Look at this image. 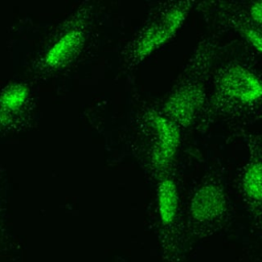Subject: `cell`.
<instances>
[{"instance_id":"cell-4","label":"cell","mask_w":262,"mask_h":262,"mask_svg":"<svg viewBox=\"0 0 262 262\" xmlns=\"http://www.w3.org/2000/svg\"><path fill=\"white\" fill-rule=\"evenodd\" d=\"M195 1L157 2L149 9L145 20L124 48L123 63L133 71L151 54L169 43L180 31Z\"/></svg>"},{"instance_id":"cell-3","label":"cell","mask_w":262,"mask_h":262,"mask_svg":"<svg viewBox=\"0 0 262 262\" xmlns=\"http://www.w3.org/2000/svg\"><path fill=\"white\" fill-rule=\"evenodd\" d=\"M183 132L159 104L141 106L131 124V150L142 171L154 181L174 167Z\"/></svg>"},{"instance_id":"cell-10","label":"cell","mask_w":262,"mask_h":262,"mask_svg":"<svg viewBox=\"0 0 262 262\" xmlns=\"http://www.w3.org/2000/svg\"><path fill=\"white\" fill-rule=\"evenodd\" d=\"M29 91L25 85H12L3 91L0 96V103L6 110H16L25 103Z\"/></svg>"},{"instance_id":"cell-9","label":"cell","mask_w":262,"mask_h":262,"mask_svg":"<svg viewBox=\"0 0 262 262\" xmlns=\"http://www.w3.org/2000/svg\"><path fill=\"white\" fill-rule=\"evenodd\" d=\"M84 33L81 30H71L64 34L47 52L45 60L47 64L58 66L69 58L82 44Z\"/></svg>"},{"instance_id":"cell-2","label":"cell","mask_w":262,"mask_h":262,"mask_svg":"<svg viewBox=\"0 0 262 262\" xmlns=\"http://www.w3.org/2000/svg\"><path fill=\"white\" fill-rule=\"evenodd\" d=\"M223 50L222 39L211 34L199 41L164 100L162 112L184 133L199 130L205 115L214 69Z\"/></svg>"},{"instance_id":"cell-5","label":"cell","mask_w":262,"mask_h":262,"mask_svg":"<svg viewBox=\"0 0 262 262\" xmlns=\"http://www.w3.org/2000/svg\"><path fill=\"white\" fill-rule=\"evenodd\" d=\"M195 9H199L217 30L232 35L248 55L262 63V30L246 18L231 0L198 2Z\"/></svg>"},{"instance_id":"cell-11","label":"cell","mask_w":262,"mask_h":262,"mask_svg":"<svg viewBox=\"0 0 262 262\" xmlns=\"http://www.w3.org/2000/svg\"><path fill=\"white\" fill-rule=\"evenodd\" d=\"M234 7L262 30V0H231Z\"/></svg>"},{"instance_id":"cell-6","label":"cell","mask_w":262,"mask_h":262,"mask_svg":"<svg viewBox=\"0 0 262 262\" xmlns=\"http://www.w3.org/2000/svg\"><path fill=\"white\" fill-rule=\"evenodd\" d=\"M223 172L221 167H212L194 186L188 204L189 218L194 224L213 225L226 215L228 198Z\"/></svg>"},{"instance_id":"cell-7","label":"cell","mask_w":262,"mask_h":262,"mask_svg":"<svg viewBox=\"0 0 262 262\" xmlns=\"http://www.w3.org/2000/svg\"><path fill=\"white\" fill-rule=\"evenodd\" d=\"M246 146L248 157L237 170L238 189L253 209L262 208V134L243 130L235 133Z\"/></svg>"},{"instance_id":"cell-1","label":"cell","mask_w":262,"mask_h":262,"mask_svg":"<svg viewBox=\"0 0 262 262\" xmlns=\"http://www.w3.org/2000/svg\"><path fill=\"white\" fill-rule=\"evenodd\" d=\"M262 117V63L246 54L219 60L214 69L208 105L198 131L216 123L235 133Z\"/></svg>"},{"instance_id":"cell-8","label":"cell","mask_w":262,"mask_h":262,"mask_svg":"<svg viewBox=\"0 0 262 262\" xmlns=\"http://www.w3.org/2000/svg\"><path fill=\"white\" fill-rule=\"evenodd\" d=\"M178 182L177 165L155 181L157 214L160 224L164 228L172 227L178 218L180 207Z\"/></svg>"}]
</instances>
